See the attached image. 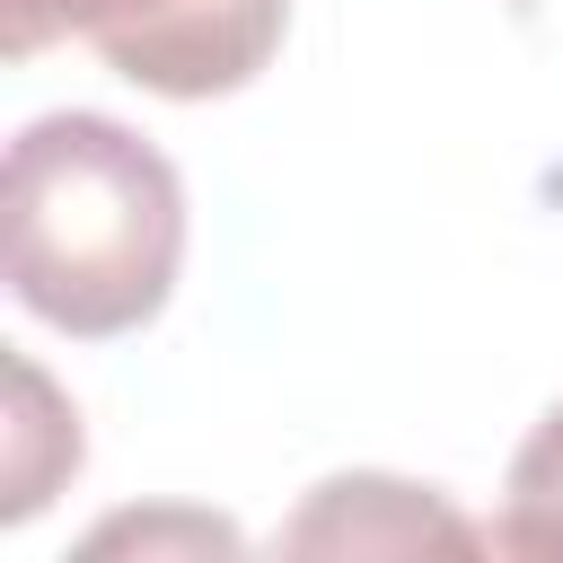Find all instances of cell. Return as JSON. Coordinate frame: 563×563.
Listing matches in <instances>:
<instances>
[{
  "instance_id": "cell-2",
  "label": "cell",
  "mask_w": 563,
  "mask_h": 563,
  "mask_svg": "<svg viewBox=\"0 0 563 563\" xmlns=\"http://www.w3.org/2000/svg\"><path fill=\"white\" fill-rule=\"evenodd\" d=\"M290 0H0L9 62L79 35L114 79L150 97H229L282 53Z\"/></svg>"
},
{
  "instance_id": "cell-4",
  "label": "cell",
  "mask_w": 563,
  "mask_h": 563,
  "mask_svg": "<svg viewBox=\"0 0 563 563\" xmlns=\"http://www.w3.org/2000/svg\"><path fill=\"white\" fill-rule=\"evenodd\" d=\"M493 545H501V554H563V405L519 440L510 484H501Z\"/></svg>"
},
{
  "instance_id": "cell-5",
  "label": "cell",
  "mask_w": 563,
  "mask_h": 563,
  "mask_svg": "<svg viewBox=\"0 0 563 563\" xmlns=\"http://www.w3.org/2000/svg\"><path fill=\"white\" fill-rule=\"evenodd\" d=\"M501 9H510L519 26H537V35H554V44H563V0H501Z\"/></svg>"
},
{
  "instance_id": "cell-1",
  "label": "cell",
  "mask_w": 563,
  "mask_h": 563,
  "mask_svg": "<svg viewBox=\"0 0 563 563\" xmlns=\"http://www.w3.org/2000/svg\"><path fill=\"white\" fill-rule=\"evenodd\" d=\"M0 246L26 317L106 343L167 308L185 264V185L114 114H44L9 141Z\"/></svg>"
},
{
  "instance_id": "cell-3",
  "label": "cell",
  "mask_w": 563,
  "mask_h": 563,
  "mask_svg": "<svg viewBox=\"0 0 563 563\" xmlns=\"http://www.w3.org/2000/svg\"><path fill=\"white\" fill-rule=\"evenodd\" d=\"M475 545L466 519H449L440 501H422L413 484L387 475H334L317 484V510L290 528V545Z\"/></svg>"
}]
</instances>
